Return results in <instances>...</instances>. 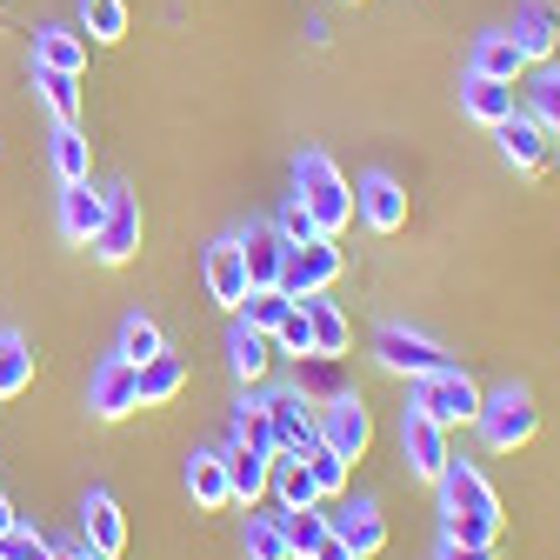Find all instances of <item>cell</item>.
I'll return each mask as SVG.
<instances>
[{"instance_id":"1","label":"cell","mask_w":560,"mask_h":560,"mask_svg":"<svg viewBox=\"0 0 560 560\" xmlns=\"http://www.w3.org/2000/svg\"><path fill=\"white\" fill-rule=\"evenodd\" d=\"M294 200L314 214V234L320 241H340L347 228H354V187H347V174L334 167V154L307 148L294 161Z\"/></svg>"},{"instance_id":"26","label":"cell","mask_w":560,"mask_h":560,"mask_svg":"<svg viewBox=\"0 0 560 560\" xmlns=\"http://www.w3.org/2000/svg\"><path fill=\"white\" fill-rule=\"evenodd\" d=\"M460 114H467L474 127H501V120L514 114V88H508V81H480V74H467V81H460Z\"/></svg>"},{"instance_id":"40","label":"cell","mask_w":560,"mask_h":560,"mask_svg":"<svg viewBox=\"0 0 560 560\" xmlns=\"http://www.w3.org/2000/svg\"><path fill=\"white\" fill-rule=\"evenodd\" d=\"M320 540H327V514H320V508H294V514H288V547H294V560H314Z\"/></svg>"},{"instance_id":"44","label":"cell","mask_w":560,"mask_h":560,"mask_svg":"<svg viewBox=\"0 0 560 560\" xmlns=\"http://www.w3.org/2000/svg\"><path fill=\"white\" fill-rule=\"evenodd\" d=\"M47 560H94V547L81 534H67V540H47Z\"/></svg>"},{"instance_id":"2","label":"cell","mask_w":560,"mask_h":560,"mask_svg":"<svg viewBox=\"0 0 560 560\" xmlns=\"http://www.w3.org/2000/svg\"><path fill=\"white\" fill-rule=\"evenodd\" d=\"M474 434L487 454H521L534 434H540V407L527 387H494V394H480V413H474Z\"/></svg>"},{"instance_id":"39","label":"cell","mask_w":560,"mask_h":560,"mask_svg":"<svg viewBox=\"0 0 560 560\" xmlns=\"http://www.w3.org/2000/svg\"><path fill=\"white\" fill-rule=\"evenodd\" d=\"M441 540H460V547H501V521H494V514H441Z\"/></svg>"},{"instance_id":"45","label":"cell","mask_w":560,"mask_h":560,"mask_svg":"<svg viewBox=\"0 0 560 560\" xmlns=\"http://www.w3.org/2000/svg\"><path fill=\"white\" fill-rule=\"evenodd\" d=\"M314 560H354V547H347V540H340V534H334V527H327V540H320V547H314Z\"/></svg>"},{"instance_id":"28","label":"cell","mask_w":560,"mask_h":560,"mask_svg":"<svg viewBox=\"0 0 560 560\" xmlns=\"http://www.w3.org/2000/svg\"><path fill=\"white\" fill-rule=\"evenodd\" d=\"M34 387V347L21 327H0V400H21Z\"/></svg>"},{"instance_id":"38","label":"cell","mask_w":560,"mask_h":560,"mask_svg":"<svg viewBox=\"0 0 560 560\" xmlns=\"http://www.w3.org/2000/svg\"><path fill=\"white\" fill-rule=\"evenodd\" d=\"M54 174L60 180H88V133L74 120H54Z\"/></svg>"},{"instance_id":"15","label":"cell","mask_w":560,"mask_h":560,"mask_svg":"<svg viewBox=\"0 0 560 560\" xmlns=\"http://www.w3.org/2000/svg\"><path fill=\"white\" fill-rule=\"evenodd\" d=\"M467 74L521 88V74H527V54L514 47V34H508V27H487V34H474V47H467Z\"/></svg>"},{"instance_id":"10","label":"cell","mask_w":560,"mask_h":560,"mask_svg":"<svg viewBox=\"0 0 560 560\" xmlns=\"http://www.w3.org/2000/svg\"><path fill=\"white\" fill-rule=\"evenodd\" d=\"M88 407H94L101 420L133 413V407H140V368H133V361H120V354H107V361L88 374Z\"/></svg>"},{"instance_id":"43","label":"cell","mask_w":560,"mask_h":560,"mask_svg":"<svg viewBox=\"0 0 560 560\" xmlns=\"http://www.w3.org/2000/svg\"><path fill=\"white\" fill-rule=\"evenodd\" d=\"M273 228H280V241H288V247L314 241V214H307L301 200H288V207H280V214H273Z\"/></svg>"},{"instance_id":"25","label":"cell","mask_w":560,"mask_h":560,"mask_svg":"<svg viewBox=\"0 0 560 560\" xmlns=\"http://www.w3.org/2000/svg\"><path fill=\"white\" fill-rule=\"evenodd\" d=\"M267 501L273 508H320V494H314V480H307V467H301V454L288 447V454H273V474H267Z\"/></svg>"},{"instance_id":"37","label":"cell","mask_w":560,"mask_h":560,"mask_svg":"<svg viewBox=\"0 0 560 560\" xmlns=\"http://www.w3.org/2000/svg\"><path fill=\"white\" fill-rule=\"evenodd\" d=\"M288 307H294V294L288 288H247V301L234 307L247 327H260V334H273L280 320H288Z\"/></svg>"},{"instance_id":"41","label":"cell","mask_w":560,"mask_h":560,"mask_svg":"<svg viewBox=\"0 0 560 560\" xmlns=\"http://www.w3.org/2000/svg\"><path fill=\"white\" fill-rule=\"evenodd\" d=\"M273 354H314V327H307V307L301 301L288 307V320L273 327Z\"/></svg>"},{"instance_id":"11","label":"cell","mask_w":560,"mask_h":560,"mask_svg":"<svg viewBox=\"0 0 560 560\" xmlns=\"http://www.w3.org/2000/svg\"><path fill=\"white\" fill-rule=\"evenodd\" d=\"M241 247V267H247V288H280V267H288V241H280L273 221H247L234 234Z\"/></svg>"},{"instance_id":"33","label":"cell","mask_w":560,"mask_h":560,"mask_svg":"<svg viewBox=\"0 0 560 560\" xmlns=\"http://www.w3.org/2000/svg\"><path fill=\"white\" fill-rule=\"evenodd\" d=\"M180 387H187V368L174 354H154L140 368V407H167V400H180Z\"/></svg>"},{"instance_id":"32","label":"cell","mask_w":560,"mask_h":560,"mask_svg":"<svg viewBox=\"0 0 560 560\" xmlns=\"http://www.w3.org/2000/svg\"><path fill=\"white\" fill-rule=\"evenodd\" d=\"M27 67H34V88H40L47 114L54 120H81V74H60V67H40V60H27Z\"/></svg>"},{"instance_id":"22","label":"cell","mask_w":560,"mask_h":560,"mask_svg":"<svg viewBox=\"0 0 560 560\" xmlns=\"http://www.w3.org/2000/svg\"><path fill=\"white\" fill-rule=\"evenodd\" d=\"M187 494H194V508H207V514L234 508V487H228V454H214V447L187 454Z\"/></svg>"},{"instance_id":"3","label":"cell","mask_w":560,"mask_h":560,"mask_svg":"<svg viewBox=\"0 0 560 560\" xmlns=\"http://www.w3.org/2000/svg\"><path fill=\"white\" fill-rule=\"evenodd\" d=\"M413 407L428 413V420H441V428L454 434V428H474V413H480V387H474V374L467 368H434V374H420L413 381Z\"/></svg>"},{"instance_id":"23","label":"cell","mask_w":560,"mask_h":560,"mask_svg":"<svg viewBox=\"0 0 560 560\" xmlns=\"http://www.w3.org/2000/svg\"><path fill=\"white\" fill-rule=\"evenodd\" d=\"M34 60L40 67H60V74H88V34L47 21V27H34Z\"/></svg>"},{"instance_id":"9","label":"cell","mask_w":560,"mask_h":560,"mask_svg":"<svg viewBox=\"0 0 560 560\" xmlns=\"http://www.w3.org/2000/svg\"><path fill=\"white\" fill-rule=\"evenodd\" d=\"M354 214H361L368 234H400V228H407V187H400L394 174H361Z\"/></svg>"},{"instance_id":"17","label":"cell","mask_w":560,"mask_h":560,"mask_svg":"<svg viewBox=\"0 0 560 560\" xmlns=\"http://www.w3.org/2000/svg\"><path fill=\"white\" fill-rule=\"evenodd\" d=\"M494 140H501V154H508L521 174H540V167H547V154H553V133H547L527 107H514V114L494 127Z\"/></svg>"},{"instance_id":"7","label":"cell","mask_w":560,"mask_h":560,"mask_svg":"<svg viewBox=\"0 0 560 560\" xmlns=\"http://www.w3.org/2000/svg\"><path fill=\"white\" fill-rule=\"evenodd\" d=\"M374 361H381L387 374L420 381V374L447 368V347H441V340H428V334H413V327H381V334H374Z\"/></svg>"},{"instance_id":"21","label":"cell","mask_w":560,"mask_h":560,"mask_svg":"<svg viewBox=\"0 0 560 560\" xmlns=\"http://www.w3.org/2000/svg\"><path fill=\"white\" fill-rule=\"evenodd\" d=\"M228 368H234V381H241V387H260V381H267V368H273V334H260V327H247V320L234 314V334H228Z\"/></svg>"},{"instance_id":"16","label":"cell","mask_w":560,"mask_h":560,"mask_svg":"<svg viewBox=\"0 0 560 560\" xmlns=\"http://www.w3.org/2000/svg\"><path fill=\"white\" fill-rule=\"evenodd\" d=\"M101 221H107V194L94 180H60V234L74 247H94Z\"/></svg>"},{"instance_id":"48","label":"cell","mask_w":560,"mask_h":560,"mask_svg":"<svg viewBox=\"0 0 560 560\" xmlns=\"http://www.w3.org/2000/svg\"><path fill=\"white\" fill-rule=\"evenodd\" d=\"M354 560H361V553H354Z\"/></svg>"},{"instance_id":"31","label":"cell","mask_w":560,"mask_h":560,"mask_svg":"<svg viewBox=\"0 0 560 560\" xmlns=\"http://www.w3.org/2000/svg\"><path fill=\"white\" fill-rule=\"evenodd\" d=\"M301 307H307V327H314V361H340L347 354V314L320 294H307Z\"/></svg>"},{"instance_id":"42","label":"cell","mask_w":560,"mask_h":560,"mask_svg":"<svg viewBox=\"0 0 560 560\" xmlns=\"http://www.w3.org/2000/svg\"><path fill=\"white\" fill-rule=\"evenodd\" d=\"M0 560H47V540L21 521L14 534H0Z\"/></svg>"},{"instance_id":"47","label":"cell","mask_w":560,"mask_h":560,"mask_svg":"<svg viewBox=\"0 0 560 560\" xmlns=\"http://www.w3.org/2000/svg\"><path fill=\"white\" fill-rule=\"evenodd\" d=\"M21 527V514H14V501H8V487H0V534H14Z\"/></svg>"},{"instance_id":"30","label":"cell","mask_w":560,"mask_h":560,"mask_svg":"<svg viewBox=\"0 0 560 560\" xmlns=\"http://www.w3.org/2000/svg\"><path fill=\"white\" fill-rule=\"evenodd\" d=\"M301 467H307V480H314V494H320V501H340V494H347V474H354V467H347L320 434L301 447Z\"/></svg>"},{"instance_id":"6","label":"cell","mask_w":560,"mask_h":560,"mask_svg":"<svg viewBox=\"0 0 560 560\" xmlns=\"http://www.w3.org/2000/svg\"><path fill=\"white\" fill-rule=\"evenodd\" d=\"M400 460H407L413 480H428V487H434V480L447 474V460H454L447 428H441V420H428L420 407H407V413H400Z\"/></svg>"},{"instance_id":"46","label":"cell","mask_w":560,"mask_h":560,"mask_svg":"<svg viewBox=\"0 0 560 560\" xmlns=\"http://www.w3.org/2000/svg\"><path fill=\"white\" fill-rule=\"evenodd\" d=\"M441 560H494V547H460V540H441Z\"/></svg>"},{"instance_id":"14","label":"cell","mask_w":560,"mask_h":560,"mask_svg":"<svg viewBox=\"0 0 560 560\" xmlns=\"http://www.w3.org/2000/svg\"><path fill=\"white\" fill-rule=\"evenodd\" d=\"M508 34H514V47L527 54V67L560 60V8H553V0H521Z\"/></svg>"},{"instance_id":"12","label":"cell","mask_w":560,"mask_h":560,"mask_svg":"<svg viewBox=\"0 0 560 560\" xmlns=\"http://www.w3.org/2000/svg\"><path fill=\"white\" fill-rule=\"evenodd\" d=\"M81 540L94 547V560H120L127 553V514H120V501L107 494V487H88V501H81Z\"/></svg>"},{"instance_id":"34","label":"cell","mask_w":560,"mask_h":560,"mask_svg":"<svg viewBox=\"0 0 560 560\" xmlns=\"http://www.w3.org/2000/svg\"><path fill=\"white\" fill-rule=\"evenodd\" d=\"M234 441H241V447H254V454H267V460H273V454H288V447L273 441L267 407H260V400H247V394H241V407H234Z\"/></svg>"},{"instance_id":"5","label":"cell","mask_w":560,"mask_h":560,"mask_svg":"<svg viewBox=\"0 0 560 560\" xmlns=\"http://www.w3.org/2000/svg\"><path fill=\"white\" fill-rule=\"evenodd\" d=\"M340 267H347V254H340V241H301V247H288V267H280V288H288L294 301H307V294H327L334 280H340Z\"/></svg>"},{"instance_id":"20","label":"cell","mask_w":560,"mask_h":560,"mask_svg":"<svg viewBox=\"0 0 560 560\" xmlns=\"http://www.w3.org/2000/svg\"><path fill=\"white\" fill-rule=\"evenodd\" d=\"M200 273H207V294H214L228 314L247 301V267H241V247H234V234H221L214 247H207V260H200Z\"/></svg>"},{"instance_id":"19","label":"cell","mask_w":560,"mask_h":560,"mask_svg":"<svg viewBox=\"0 0 560 560\" xmlns=\"http://www.w3.org/2000/svg\"><path fill=\"white\" fill-rule=\"evenodd\" d=\"M260 407H267V420H273V441L294 447V454L320 434V428H314V407H307L301 387H273V394H260Z\"/></svg>"},{"instance_id":"29","label":"cell","mask_w":560,"mask_h":560,"mask_svg":"<svg viewBox=\"0 0 560 560\" xmlns=\"http://www.w3.org/2000/svg\"><path fill=\"white\" fill-rule=\"evenodd\" d=\"M527 114L560 140V60H540V67H527Z\"/></svg>"},{"instance_id":"35","label":"cell","mask_w":560,"mask_h":560,"mask_svg":"<svg viewBox=\"0 0 560 560\" xmlns=\"http://www.w3.org/2000/svg\"><path fill=\"white\" fill-rule=\"evenodd\" d=\"M81 34H88L94 47L127 40V0H81Z\"/></svg>"},{"instance_id":"8","label":"cell","mask_w":560,"mask_h":560,"mask_svg":"<svg viewBox=\"0 0 560 560\" xmlns=\"http://www.w3.org/2000/svg\"><path fill=\"white\" fill-rule=\"evenodd\" d=\"M94 254L107 267H127L140 254V200H133V187H107V221L94 234Z\"/></svg>"},{"instance_id":"36","label":"cell","mask_w":560,"mask_h":560,"mask_svg":"<svg viewBox=\"0 0 560 560\" xmlns=\"http://www.w3.org/2000/svg\"><path fill=\"white\" fill-rule=\"evenodd\" d=\"M120 361H133V368H148L154 354H167V340H161V327L148 320V314H127L120 320V347H114Z\"/></svg>"},{"instance_id":"4","label":"cell","mask_w":560,"mask_h":560,"mask_svg":"<svg viewBox=\"0 0 560 560\" xmlns=\"http://www.w3.org/2000/svg\"><path fill=\"white\" fill-rule=\"evenodd\" d=\"M314 428H320V441H327L347 467L368 460V447H374V413H368L361 394H334L327 407H314Z\"/></svg>"},{"instance_id":"27","label":"cell","mask_w":560,"mask_h":560,"mask_svg":"<svg viewBox=\"0 0 560 560\" xmlns=\"http://www.w3.org/2000/svg\"><path fill=\"white\" fill-rule=\"evenodd\" d=\"M267 474H273V460L267 454H254V447H228V487H234V508H260L267 501Z\"/></svg>"},{"instance_id":"18","label":"cell","mask_w":560,"mask_h":560,"mask_svg":"<svg viewBox=\"0 0 560 560\" xmlns=\"http://www.w3.org/2000/svg\"><path fill=\"white\" fill-rule=\"evenodd\" d=\"M327 527H334L347 547H354L361 560H374V553L387 547V514H381L374 501H347V494H340V508L327 514Z\"/></svg>"},{"instance_id":"24","label":"cell","mask_w":560,"mask_h":560,"mask_svg":"<svg viewBox=\"0 0 560 560\" xmlns=\"http://www.w3.org/2000/svg\"><path fill=\"white\" fill-rule=\"evenodd\" d=\"M247 560H294V547H288V508H273V501L247 508Z\"/></svg>"},{"instance_id":"13","label":"cell","mask_w":560,"mask_h":560,"mask_svg":"<svg viewBox=\"0 0 560 560\" xmlns=\"http://www.w3.org/2000/svg\"><path fill=\"white\" fill-rule=\"evenodd\" d=\"M434 487H441V514H494L501 521V494L487 487V474L474 460H447V474Z\"/></svg>"}]
</instances>
